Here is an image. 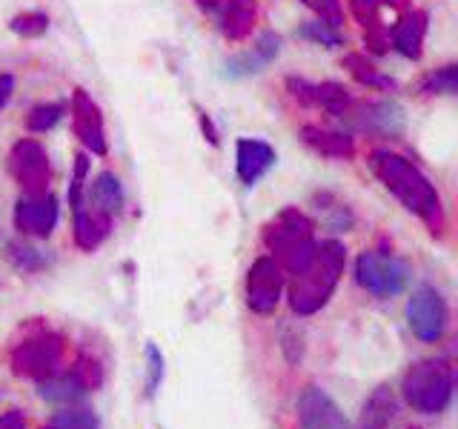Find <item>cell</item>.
<instances>
[{
  "instance_id": "6da1fadb",
  "label": "cell",
  "mask_w": 458,
  "mask_h": 429,
  "mask_svg": "<svg viewBox=\"0 0 458 429\" xmlns=\"http://www.w3.org/2000/svg\"><path fill=\"white\" fill-rule=\"evenodd\" d=\"M367 164L372 169V175L384 183V189L390 192L407 212H412L415 218L424 221L429 235L444 238V232H447V212H444L438 189L429 183V178L419 166L390 149L369 152Z\"/></svg>"
},
{
  "instance_id": "7a4b0ae2",
  "label": "cell",
  "mask_w": 458,
  "mask_h": 429,
  "mask_svg": "<svg viewBox=\"0 0 458 429\" xmlns=\"http://www.w3.org/2000/svg\"><path fill=\"white\" fill-rule=\"evenodd\" d=\"M347 266V249L341 240H321L315 247V255L310 257V264L295 272L290 283V307L301 318L321 312L329 298H333L335 286L344 275Z\"/></svg>"
},
{
  "instance_id": "3957f363",
  "label": "cell",
  "mask_w": 458,
  "mask_h": 429,
  "mask_svg": "<svg viewBox=\"0 0 458 429\" xmlns=\"http://www.w3.org/2000/svg\"><path fill=\"white\" fill-rule=\"evenodd\" d=\"M261 240L272 252V261L281 266V272H290V275L304 269L315 255V247H318L312 218H307L295 206H286L278 214H272L261 229Z\"/></svg>"
},
{
  "instance_id": "277c9868",
  "label": "cell",
  "mask_w": 458,
  "mask_h": 429,
  "mask_svg": "<svg viewBox=\"0 0 458 429\" xmlns=\"http://www.w3.org/2000/svg\"><path fill=\"white\" fill-rule=\"evenodd\" d=\"M66 361V341L61 332H55L47 324H29L23 338L14 341L9 352V366L18 378L47 381L57 372H64Z\"/></svg>"
},
{
  "instance_id": "5b68a950",
  "label": "cell",
  "mask_w": 458,
  "mask_h": 429,
  "mask_svg": "<svg viewBox=\"0 0 458 429\" xmlns=\"http://www.w3.org/2000/svg\"><path fill=\"white\" fill-rule=\"evenodd\" d=\"M455 390V372L447 358H424L415 361L401 381V395L421 415H438L450 407Z\"/></svg>"
},
{
  "instance_id": "8992f818",
  "label": "cell",
  "mask_w": 458,
  "mask_h": 429,
  "mask_svg": "<svg viewBox=\"0 0 458 429\" xmlns=\"http://www.w3.org/2000/svg\"><path fill=\"white\" fill-rule=\"evenodd\" d=\"M407 278H410L407 264L393 252L367 249L358 255V261H355L358 286L376 298H393L398 292H404Z\"/></svg>"
},
{
  "instance_id": "52a82bcc",
  "label": "cell",
  "mask_w": 458,
  "mask_h": 429,
  "mask_svg": "<svg viewBox=\"0 0 458 429\" xmlns=\"http://www.w3.org/2000/svg\"><path fill=\"white\" fill-rule=\"evenodd\" d=\"M404 315H407L410 332L424 343H438L444 332H447V324H450L447 300H444L441 292L433 290V286H419V290L410 295Z\"/></svg>"
},
{
  "instance_id": "ba28073f",
  "label": "cell",
  "mask_w": 458,
  "mask_h": 429,
  "mask_svg": "<svg viewBox=\"0 0 458 429\" xmlns=\"http://www.w3.org/2000/svg\"><path fill=\"white\" fill-rule=\"evenodd\" d=\"M9 175L23 195H47L52 178L47 149L32 138L18 140L9 152Z\"/></svg>"
},
{
  "instance_id": "9c48e42d",
  "label": "cell",
  "mask_w": 458,
  "mask_h": 429,
  "mask_svg": "<svg viewBox=\"0 0 458 429\" xmlns=\"http://www.w3.org/2000/svg\"><path fill=\"white\" fill-rule=\"evenodd\" d=\"M243 295H247V307L255 315H272L278 309L284 295V272L269 255L252 261L247 283H243Z\"/></svg>"
},
{
  "instance_id": "30bf717a",
  "label": "cell",
  "mask_w": 458,
  "mask_h": 429,
  "mask_svg": "<svg viewBox=\"0 0 458 429\" xmlns=\"http://www.w3.org/2000/svg\"><path fill=\"white\" fill-rule=\"evenodd\" d=\"M295 415H298V429H352L335 400L315 383L301 390L295 400Z\"/></svg>"
},
{
  "instance_id": "8fae6325",
  "label": "cell",
  "mask_w": 458,
  "mask_h": 429,
  "mask_svg": "<svg viewBox=\"0 0 458 429\" xmlns=\"http://www.w3.org/2000/svg\"><path fill=\"white\" fill-rule=\"evenodd\" d=\"M286 89L293 92V97L298 104L304 106H315V109H324L335 118H347L350 109H352V95L344 89L341 83H310L304 78H286Z\"/></svg>"
},
{
  "instance_id": "7c38bea8",
  "label": "cell",
  "mask_w": 458,
  "mask_h": 429,
  "mask_svg": "<svg viewBox=\"0 0 458 429\" xmlns=\"http://www.w3.org/2000/svg\"><path fill=\"white\" fill-rule=\"evenodd\" d=\"M69 112H72V129H75L78 140L92 155L104 157L109 152V143H106V129H104V114H100V106L83 89H75Z\"/></svg>"
},
{
  "instance_id": "4fadbf2b",
  "label": "cell",
  "mask_w": 458,
  "mask_h": 429,
  "mask_svg": "<svg viewBox=\"0 0 458 429\" xmlns=\"http://www.w3.org/2000/svg\"><path fill=\"white\" fill-rule=\"evenodd\" d=\"M57 214H61V206H57V198L52 192L23 195L18 200V206H14V226L23 235L49 238L57 226Z\"/></svg>"
},
{
  "instance_id": "5bb4252c",
  "label": "cell",
  "mask_w": 458,
  "mask_h": 429,
  "mask_svg": "<svg viewBox=\"0 0 458 429\" xmlns=\"http://www.w3.org/2000/svg\"><path fill=\"white\" fill-rule=\"evenodd\" d=\"M235 166H238L241 183L255 186L272 166H276V149L264 140L241 138L238 147H235Z\"/></svg>"
},
{
  "instance_id": "9a60e30c",
  "label": "cell",
  "mask_w": 458,
  "mask_h": 429,
  "mask_svg": "<svg viewBox=\"0 0 458 429\" xmlns=\"http://www.w3.org/2000/svg\"><path fill=\"white\" fill-rule=\"evenodd\" d=\"M404 6V0H350V9L355 14V21L367 29V43L376 52H384L390 46L386 40V26H384V12Z\"/></svg>"
},
{
  "instance_id": "2e32d148",
  "label": "cell",
  "mask_w": 458,
  "mask_h": 429,
  "mask_svg": "<svg viewBox=\"0 0 458 429\" xmlns=\"http://www.w3.org/2000/svg\"><path fill=\"white\" fill-rule=\"evenodd\" d=\"M427 21L429 18L424 9L404 12V18L393 23V49L398 55L410 57V61H419L424 49V38H427Z\"/></svg>"
},
{
  "instance_id": "e0dca14e",
  "label": "cell",
  "mask_w": 458,
  "mask_h": 429,
  "mask_svg": "<svg viewBox=\"0 0 458 429\" xmlns=\"http://www.w3.org/2000/svg\"><path fill=\"white\" fill-rule=\"evenodd\" d=\"M112 232V214L100 212L89 204L75 209V243L83 252H92L104 243Z\"/></svg>"
},
{
  "instance_id": "ac0fdd59",
  "label": "cell",
  "mask_w": 458,
  "mask_h": 429,
  "mask_svg": "<svg viewBox=\"0 0 458 429\" xmlns=\"http://www.w3.org/2000/svg\"><path fill=\"white\" fill-rule=\"evenodd\" d=\"M347 121H355L358 129L376 132V135H398L401 132V109L393 104H367V106L352 104Z\"/></svg>"
},
{
  "instance_id": "d6986e66",
  "label": "cell",
  "mask_w": 458,
  "mask_h": 429,
  "mask_svg": "<svg viewBox=\"0 0 458 429\" xmlns=\"http://www.w3.org/2000/svg\"><path fill=\"white\" fill-rule=\"evenodd\" d=\"M215 21H218V29L226 40H247L258 23V6L255 0H229Z\"/></svg>"
},
{
  "instance_id": "ffe728a7",
  "label": "cell",
  "mask_w": 458,
  "mask_h": 429,
  "mask_svg": "<svg viewBox=\"0 0 458 429\" xmlns=\"http://www.w3.org/2000/svg\"><path fill=\"white\" fill-rule=\"evenodd\" d=\"M395 412H398L395 392L386 383H381L364 400L361 418H358V429H386V426L395 421Z\"/></svg>"
},
{
  "instance_id": "44dd1931",
  "label": "cell",
  "mask_w": 458,
  "mask_h": 429,
  "mask_svg": "<svg viewBox=\"0 0 458 429\" xmlns=\"http://www.w3.org/2000/svg\"><path fill=\"white\" fill-rule=\"evenodd\" d=\"M301 138L310 149H315L324 157H338V161H350L355 155V140L344 132H333V129H321V126H312L307 123L301 129Z\"/></svg>"
},
{
  "instance_id": "7402d4cb",
  "label": "cell",
  "mask_w": 458,
  "mask_h": 429,
  "mask_svg": "<svg viewBox=\"0 0 458 429\" xmlns=\"http://www.w3.org/2000/svg\"><path fill=\"white\" fill-rule=\"evenodd\" d=\"M83 204H89L106 214H118L123 206V186L114 172H100V175L89 183V189H83Z\"/></svg>"
},
{
  "instance_id": "603a6c76",
  "label": "cell",
  "mask_w": 458,
  "mask_h": 429,
  "mask_svg": "<svg viewBox=\"0 0 458 429\" xmlns=\"http://www.w3.org/2000/svg\"><path fill=\"white\" fill-rule=\"evenodd\" d=\"M278 49H281L278 35H272V32L261 35V40H258L247 55L229 61V75H255V72H261L272 57L278 55Z\"/></svg>"
},
{
  "instance_id": "cb8c5ba5",
  "label": "cell",
  "mask_w": 458,
  "mask_h": 429,
  "mask_svg": "<svg viewBox=\"0 0 458 429\" xmlns=\"http://www.w3.org/2000/svg\"><path fill=\"white\" fill-rule=\"evenodd\" d=\"M38 395L43 400H52V404H75L78 398L86 395V390L75 378V372L64 369V372H57V375H52L47 381H38Z\"/></svg>"
},
{
  "instance_id": "d4e9b609",
  "label": "cell",
  "mask_w": 458,
  "mask_h": 429,
  "mask_svg": "<svg viewBox=\"0 0 458 429\" xmlns=\"http://www.w3.org/2000/svg\"><path fill=\"white\" fill-rule=\"evenodd\" d=\"M344 66L350 69V75L361 83V86H367V89H393L395 86V80L393 78H386V75H381V72L372 66L364 55H344Z\"/></svg>"
},
{
  "instance_id": "484cf974",
  "label": "cell",
  "mask_w": 458,
  "mask_h": 429,
  "mask_svg": "<svg viewBox=\"0 0 458 429\" xmlns=\"http://www.w3.org/2000/svg\"><path fill=\"white\" fill-rule=\"evenodd\" d=\"M455 86H458V72L455 63H447L436 72H427L419 83V95L421 97H433V95H455Z\"/></svg>"
},
{
  "instance_id": "4316f807",
  "label": "cell",
  "mask_w": 458,
  "mask_h": 429,
  "mask_svg": "<svg viewBox=\"0 0 458 429\" xmlns=\"http://www.w3.org/2000/svg\"><path fill=\"white\" fill-rule=\"evenodd\" d=\"M6 257H9V264L21 272H38L47 266V257H43L40 249L29 247V243H18V240H12L6 247Z\"/></svg>"
},
{
  "instance_id": "83f0119b",
  "label": "cell",
  "mask_w": 458,
  "mask_h": 429,
  "mask_svg": "<svg viewBox=\"0 0 458 429\" xmlns=\"http://www.w3.org/2000/svg\"><path fill=\"white\" fill-rule=\"evenodd\" d=\"M69 369L75 372V378L81 381L86 392H95V390H100V383H104V366H100L95 355H78L75 364Z\"/></svg>"
},
{
  "instance_id": "f1b7e54d",
  "label": "cell",
  "mask_w": 458,
  "mask_h": 429,
  "mask_svg": "<svg viewBox=\"0 0 458 429\" xmlns=\"http://www.w3.org/2000/svg\"><path fill=\"white\" fill-rule=\"evenodd\" d=\"M55 429H100V418L92 409L83 407H66L52 418Z\"/></svg>"
},
{
  "instance_id": "f546056e",
  "label": "cell",
  "mask_w": 458,
  "mask_h": 429,
  "mask_svg": "<svg viewBox=\"0 0 458 429\" xmlns=\"http://www.w3.org/2000/svg\"><path fill=\"white\" fill-rule=\"evenodd\" d=\"M64 112H66L64 104H38L32 112H29L26 126L32 129V132H49V129L57 126V121L64 118Z\"/></svg>"
},
{
  "instance_id": "4dcf8cb0",
  "label": "cell",
  "mask_w": 458,
  "mask_h": 429,
  "mask_svg": "<svg viewBox=\"0 0 458 429\" xmlns=\"http://www.w3.org/2000/svg\"><path fill=\"white\" fill-rule=\"evenodd\" d=\"M9 29L21 38H40L49 29V18L43 12H23V14H14Z\"/></svg>"
},
{
  "instance_id": "1f68e13d",
  "label": "cell",
  "mask_w": 458,
  "mask_h": 429,
  "mask_svg": "<svg viewBox=\"0 0 458 429\" xmlns=\"http://www.w3.org/2000/svg\"><path fill=\"white\" fill-rule=\"evenodd\" d=\"M143 355H147V398H155L157 386L164 381V355L155 343H147Z\"/></svg>"
},
{
  "instance_id": "d6a6232c",
  "label": "cell",
  "mask_w": 458,
  "mask_h": 429,
  "mask_svg": "<svg viewBox=\"0 0 458 429\" xmlns=\"http://www.w3.org/2000/svg\"><path fill=\"white\" fill-rule=\"evenodd\" d=\"M307 9H312L321 18V23L341 29L344 23V12H341V0H301Z\"/></svg>"
},
{
  "instance_id": "836d02e7",
  "label": "cell",
  "mask_w": 458,
  "mask_h": 429,
  "mask_svg": "<svg viewBox=\"0 0 458 429\" xmlns=\"http://www.w3.org/2000/svg\"><path fill=\"white\" fill-rule=\"evenodd\" d=\"M86 169H89V157H86V155H78V157H75V178H72V186H69V206H72V209H78V206L83 204Z\"/></svg>"
},
{
  "instance_id": "e575fe53",
  "label": "cell",
  "mask_w": 458,
  "mask_h": 429,
  "mask_svg": "<svg viewBox=\"0 0 458 429\" xmlns=\"http://www.w3.org/2000/svg\"><path fill=\"white\" fill-rule=\"evenodd\" d=\"M301 35L310 38V40H318V43H327V46H338L341 38H338V29L327 26V23H307L304 29H301Z\"/></svg>"
},
{
  "instance_id": "d590c367",
  "label": "cell",
  "mask_w": 458,
  "mask_h": 429,
  "mask_svg": "<svg viewBox=\"0 0 458 429\" xmlns=\"http://www.w3.org/2000/svg\"><path fill=\"white\" fill-rule=\"evenodd\" d=\"M0 429H26V415L21 409H9L0 415Z\"/></svg>"
},
{
  "instance_id": "8d00e7d4",
  "label": "cell",
  "mask_w": 458,
  "mask_h": 429,
  "mask_svg": "<svg viewBox=\"0 0 458 429\" xmlns=\"http://www.w3.org/2000/svg\"><path fill=\"white\" fill-rule=\"evenodd\" d=\"M12 92H14V78L6 75V72H0V109L9 104Z\"/></svg>"
},
{
  "instance_id": "74e56055",
  "label": "cell",
  "mask_w": 458,
  "mask_h": 429,
  "mask_svg": "<svg viewBox=\"0 0 458 429\" xmlns=\"http://www.w3.org/2000/svg\"><path fill=\"white\" fill-rule=\"evenodd\" d=\"M195 4H198L200 12H207V14H212V18H218V14L226 9L229 0H195Z\"/></svg>"
},
{
  "instance_id": "f35d334b",
  "label": "cell",
  "mask_w": 458,
  "mask_h": 429,
  "mask_svg": "<svg viewBox=\"0 0 458 429\" xmlns=\"http://www.w3.org/2000/svg\"><path fill=\"white\" fill-rule=\"evenodd\" d=\"M200 129H204V135L209 138L212 147H218V129H215V123H212V118L207 112H200Z\"/></svg>"
},
{
  "instance_id": "ab89813d",
  "label": "cell",
  "mask_w": 458,
  "mask_h": 429,
  "mask_svg": "<svg viewBox=\"0 0 458 429\" xmlns=\"http://www.w3.org/2000/svg\"><path fill=\"white\" fill-rule=\"evenodd\" d=\"M43 429H55V426H43Z\"/></svg>"
},
{
  "instance_id": "60d3db41",
  "label": "cell",
  "mask_w": 458,
  "mask_h": 429,
  "mask_svg": "<svg viewBox=\"0 0 458 429\" xmlns=\"http://www.w3.org/2000/svg\"><path fill=\"white\" fill-rule=\"evenodd\" d=\"M412 429H419V426H412Z\"/></svg>"
}]
</instances>
